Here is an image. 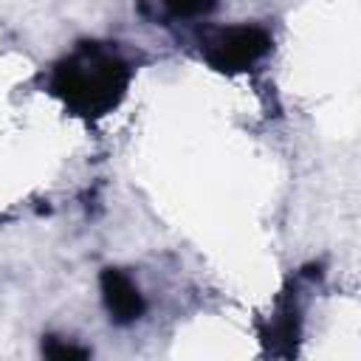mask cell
Masks as SVG:
<instances>
[{
    "mask_svg": "<svg viewBox=\"0 0 361 361\" xmlns=\"http://www.w3.org/2000/svg\"><path fill=\"white\" fill-rule=\"evenodd\" d=\"M130 79V62L110 42H79L54 65L48 87L73 116L102 118L121 104Z\"/></svg>",
    "mask_w": 361,
    "mask_h": 361,
    "instance_id": "6da1fadb",
    "label": "cell"
},
{
    "mask_svg": "<svg viewBox=\"0 0 361 361\" xmlns=\"http://www.w3.org/2000/svg\"><path fill=\"white\" fill-rule=\"evenodd\" d=\"M274 39L262 25H226V28H209L200 37V56L209 68L220 73H243L254 68L268 51Z\"/></svg>",
    "mask_w": 361,
    "mask_h": 361,
    "instance_id": "7a4b0ae2",
    "label": "cell"
},
{
    "mask_svg": "<svg viewBox=\"0 0 361 361\" xmlns=\"http://www.w3.org/2000/svg\"><path fill=\"white\" fill-rule=\"evenodd\" d=\"M99 285H102V299H104V307L110 313V319L116 324H133L144 316L147 310V302L138 290V285L118 268H104L102 276H99Z\"/></svg>",
    "mask_w": 361,
    "mask_h": 361,
    "instance_id": "3957f363",
    "label": "cell"
},
{
    "mask_svg": "<svg viewBox=\"0 0 361 361\" xmlns=\"http://www.w3.org/2000/svg\"><path fill=\"white\" fill-rule=\"evenodd\" d=\"M164 8L175 17V20H195V17H206L214 11L217 0H161Z\"/></svg>",
    "mask_w": 361,
    "mask_h": 361,
    "instance_id": "277c9868",
    "label": "cell"
},
{
    "mask_svg": "<svg viewBox=\"0 0 361 361\" xmlns=\"http://www.w3.org/2000/svg\"><path fill=\"white\" fill-rule=\"evenodd\" d=\"M42 353L51 355V358H85V355H90L87 347H76V344L62 341V338H54V336L42 341Z\"/></svg>",
    "mask_w": 361,
    "mask_h": 361,
    "instance_id": "5b68a950",
    "label": "cell"
}]
</instances>
